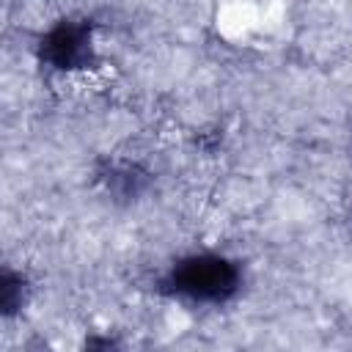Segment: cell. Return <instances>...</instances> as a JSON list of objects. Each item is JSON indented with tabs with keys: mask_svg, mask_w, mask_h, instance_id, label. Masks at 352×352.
Wrapping results in <instances>:
<instances>
[{
	"mask_svg": "<svg viewBox=\"0 0 352 352\" xmlns=\"http://www.w3.org/2000/svg\"><path fill=\"white\" fill-rule=\"evenodd\" d=\"M179 278L187 294L204 300H214L234 286V272L220 258H192L184 270H179Z\"/></svg>",
	"mask_w": 352,
	"mask_h": 352,
	"instance_id": "cell-1",
	"label": "cell"
}]
</instances>
